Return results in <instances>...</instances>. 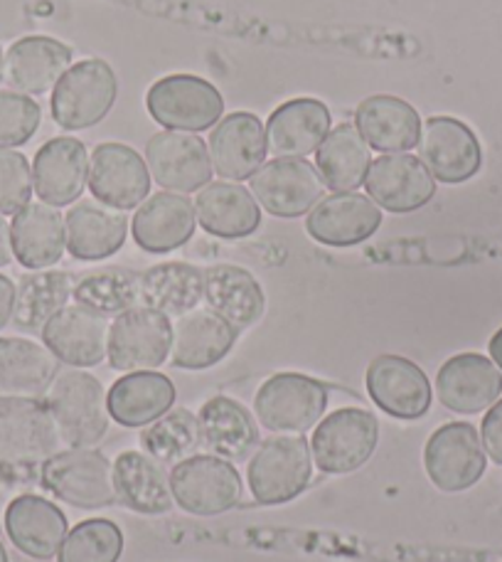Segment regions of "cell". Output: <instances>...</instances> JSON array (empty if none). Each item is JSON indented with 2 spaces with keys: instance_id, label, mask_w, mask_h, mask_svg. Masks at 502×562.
Segmentation results:
<instances>
[{
  "instance_id": "1",
  "label": "cell",
  "mask_w": 502,
  "mask_h": 562,
  "mask_svg": "<svg viewBox=\"0 0 502 562\" xmlns=\"http://www.w3.org/2000/svg\"><path fill=\"white\" fill-rule=\"evenodd\" d=\"M59 437L69 447H96L109 431V407L104 385L82 368L57 373L45 393Z\"/></svg>"
},
{
  "instance_id": "10",
  "label": "cell",
  "mask_w": 502,
  "mask_h": 562,
  "mask_svg": "<svg viewBox=\"0 0 502 562\" xmlns=\"http://www.w3.org/2000/svg\"><path fill=\"white\" fill-rule=\"evenodd\" d=\"M170 346H173L170 316L148 306H134L109 326L106 358L114 370L124 373L156 370L170 358Z\"/></svg>"
},
{
  "instance_id": "3",
  "label": "cell",
  "mask_w": 502,
  "mask_h": 562,
  "mask_svg": "<svg viewBox=\"0 0 502 562\" xmlns=\"http://www.w3.org/2000/svg\"><path fill=\"white\" fill-rule=\"evenodd\" d=\"M43 486L65 504L99 510L118 504L114 464L94 447H69L43 461Z\"/></svg>"
},
{
  "instance_id": "11",
  "label": "cell",
  "mask_w": 502,
  "mask_h": 562,
  "mask_svg": "<svg viewBox=\"0 0 502 562\" xmlns=\"http://www.w3.org/2000/svg\"><path fill=\"white\" fill-rule=\"evenodd\" d=\"M488 457L478 429L468 422H448L429 437L424 447V469L436 488L458 494L476 486L486 474Z\"/></svg>"
},
{
  "instance_id": "25",
  "label": "cell",
  "mask_w": 502,
  "mask_h": 562,
  "mask_svg": "<svg viewBox=\"0 0 502 562\" xmlns=\"http://www.w3.org/2000/svg\"><path fill=\"white\" fill-rule=\"evenodd\" d=\"M5 533L20 553L35 560H53L69 533L67 516L53 501L25 494L5 508Z\"/></svg>"
},
{
  "instance_id": "37",
  "label": "cell",
  "mask_w": 502,
  "mask_h": 562,
  "mask_svg": "<svg viewBox=\"0 0 502 562\" xmlns=\"http://www.w3.org/2000/svg\"><path fill=\"white\" fill-rule=\"evenodd\" d=\"M205 301L209 311L223 316L237 330L254 326L266 306L259 281L247 269L235 265H215L207 269Z\"/></svg>"
},
{
  "instance_id": "2",
  "label": "cell",
  "mask_w": 502,
  "mask_h": 562,
  "mask_svg": "<svg viewBox=\"0 0 502 562\" xmlns=\"http://www.w3.org/2000/svg\"><path fill=\"white\" fill-rule=\"evenodd\" d=\"M313 479V454L304 435H274L261 441L247 467L251 498L261 506H281L298 498Z\"/></svg>"
},
{
  "instance_id": "21",
  "label": "cell",
  "mask_w": 502,
  "mask_h": 562,
  "mask_svg": "<svg viewBox=\"0 0 502 562\" xmlns=\"http://www.w3.org/2000/svg\"><path fill=\"white\" fill-rule=\"evenodd\" d=\"M381 225V210L369 195L335 193L320 200L306 217V233L326 247H355L367 243Z\"/></svg>"
},
{
  "instance_id": "4",
  "label": "cell",
  "mask_w": 502,
  "mask_h": 562,
  "mask_svg": "<svg viewBox=\"0 0 502 562\" xmlns=\"http://www.w3.org/2000/svg\"><path fill=\"white\" fill-rule=\"evenodd\" d=\"M118 82L104 59H82L59 79L49 99L53 119L65 132H82L102 124L116 104Z\"/></svg>"
},
{
  "instance_id": "17",
  "label": "cell",
  "mask_w": 502,
  "mask_h": 562,
  "mask_svg": "<svg viewBox=\"0 0 502 562\" xmlns=\"http://www.w3.org/2000/svg\"><path fill=\"white\" fill-rule=\"evenodd\" d=\"M89 190L114 210H134L150 195V170L126 144H99L89 158Z\"/></svg>"
},
{
  "instance_id": "48",
  "label": "cell",
  "mask_w": 502,
  "mask_h": 562,
  "mask_svg": "<svg viewBox=\"0 0 502 562\" xmlns=\"http://www.w3.org/2000/svg\"><path fill=\"white\" fill-rule=\"evenodd\" d=\"M488 350H490V358H493V363L502 370V328L498 330L493 338H490Z\"/></svg>"
},
{
  "instance_id": "42",
  "label": "cell",
  "mask_w": 502,
  "mask_h": 562,
  "mask_svg": "<svg viewBox=\"0 0 502 562\" xmlns=\"http://www.w3.org/2000/svg\"><path fill=\"white\" fill-rule=\"evenodd\" d=\"M122 553V528L109 518H87L69 530L57 562H118Z\"/></svg>"
},
{
  "instance_id": "34",
  "label": "cell",
  "mask_w": 502,
  "mask_h": 562,
  "mask_svg": "<svg viewBox=\"0 0 502 562\" xmlns=\"http://www.w3.org/2000/svg\"><path fill=\"white\" fill-rule=\"evenodd\" d=\"M59 373V360L37 340L0 338V395L45 397Z\"/></svg>"
},
{
  "instance_id": "46",
  "label": "cell",
  "mask_w": 502,
  "mask_h": 562,
  "mask_svg": "<svg viewBox=\"0 0 502 562\" xmlns=\"http://www.w3.org/2000/svg\"><path fill=\"white\" fill-rule=\"evenodd\" d=\"M15 306V284L5 274H0V330L13 321Z\"/></svg>"
},
{
  "instance_id": "20",
  "label": "cell",
  "mask_w": 502,
  "mask_h": 562,
  "mask_svg": "<svg viewBox=\"0 0 502 562\" xmlns=\"http://www.w3.org/2000/svg\"><path fill=\"white\" fill-rule=\"evenodd\" d=\"M502 373L493 360L480 353H458L438 368L436 395L441 405L458 415L483 413L498 403Z\"/></svg>"
},
{
  "instance_id": "24",
  "label": "cell",
  "mask_w": 502,
  "mask_h": 562,
  "mask_svg": "<svg viewBox=\"0 0 502 562\" xmlns=\"http://www.w3.org/2000/svg\"><path fill=\"white\" fill-rule=\"evenodd\" d=\"M130 229L144 252L168 255L193 239L197 229L195 205L185 195L160 190L138 205Z\"/></svg>"
},
{
  "instance_id": "22",
  "label": "cell",
  "mask_w": 502,
  "mask_h": 562,
  "mask_svg": "<svg viewBox=\"0 0 502 562\" xmlns=\"http://www.w3.org/2000/svg\"><path fill=\"white\" fill-rule=\"evenodd\" d=\"M209 160L213 170L225 180L242 183L249 180L266 160V128L259 116L235 112L219 119L209 136Z\"/></svg>"
},
{
  "instance_id": "41",
  "label": "cell",
  "mask_w": 502,
  "mask_h": 562,
  "mask_svg": "<svg viewBox=\"0 0 502 562\" xmlns=\"http://www.w3.org/2000/svg\"><path fill=\"white\" fill-rule=\"evenodd\" d=\"M75 304L94 311L99 316H122L138 306V274L122 267L99 269L75 281Z\"/></svg>"
},
{
  "instance_id": "19",
  "label": "cell",
  "mask_w": 502,
  "mask_h": 562,
  "mask_svg": "<svg viewBox=\"0 0 502 562\" xmlns=\"http://www.w3.org/2000/svg\"><path fill=\"white\" fill-rule=\"evenodd\" d=\"M89 180V154L72 136L49 138L33 160V188L43 203L53 207L72 205L82 198Z\"/></svg>"
},
{
  "instance_id": "14",
  "label": "cell",
  "mask_w": 502,
  "mask_h": 562,
  "mask_svg": "<svg viewBox=\"0 0 502 562\" xmlns=\"http://www.w3.org/2000/svg\"><path fill=\"white\" fill-rule=\"evenodd\" d=\"M417 146L421 164L441 183H466L483 166L478 136L454 116H431L426 124H421Z\"/></svg>"
},
{
  "instance_id": "50",
  "label": "cell",
  "mask_w": 502,
  "mask_h": 562,
  "mask_svg": "<svg viewBox=\"0 0 502 562\" xmlns=\"http://www.w3.org/2000/svg\"><path fill=\"white\" fill-rule=\"evenodd\" d=\"M0 79H3V49H0Z\"/></svg>"
},
{
  "instance_id": "36",
  "label": "cell",
  "mask_w": 502,
  "mask_h": 562,
  "mask_svg": "<svg viewBox=\"0 0 502 562\" xmlns=\"http://www.w3.org/2000/svg\"><path fill=\"white\" fill-rule=\"evenodd\" d=\"M205 299V272L185 262H163L138 274V306L183 316Z\"/></svg>"
},
{
  "instance_id": "6",
  "label": "cell",
  "mask_w": 502,
  "mask_h": 562,
  "mask_svg": "<svg viewBox=\"0 0 502 562\" xmlns=\"http://www.w3.org/2000/svg\"><path fill=\"white\" fill-rule=\"evenodd\" d=\"M328 407V385L304 373H278L261 383L254 397L259 425L276 435H304Z\"/></svg>"
},
{
  "instance_id": "45",
  "label": "cell",
  "mask_w": 502,
  "mask_h": 562,
  "mask_svg": "<svg viewBox=\"0 0 502 562\" xmlns=\"http://www.w3.org/2000/svg\"><path fill=\"white\" fill-rule=\"evenodd\" d=\"M480 435H483V447L488 457L495 464H502V400L490 405L488 415L483 417V425H480Z\"/></svg>"
},
{
  "instance_id": "15",
  "label": "cell",
  "mask_w": 502,
  "mask_h": 562,
  "mask_svg": "<svg viewBox=\"0 0 502 562\" xmlns=\"http://www.w3.org/2000/svg\"><path fill=\"white\" fill-rule=\"evenodd\" d=\"M365 387L373 403L397 419H421L431 409L434 390L424 370L401 356H379L369 363Z\"/></svg>"
},
{
  "instance_id": "9",
  "label": "cell",
  "mask_w": 502,
  "mask_h": 562,
  "mask_svg": "<svg viewBox=\"0 0 502 562\" xmlns=\"http://www.w3.org/2000/svg\"><path fill=\"white\" fill-rule=\"evenodd\" d=\"M59 445L62 437L43 397L0 395V461L43 464Z\"/></svg>"
},
{
  "instance_id": "12",
  "label": "cell",
  "mask_w": 502,
  "mask_h": 562,
  "mask_svg": "<svg viewBox=\"0 0 502 562\" xmlns=\"http://www.w3.org/2000/svg\"><path fill=\"white\" fill-rule=\"evenodd\" d=\"M251 180V195L274 217L308 215L326 193L318 168L306 158H274L261 166Z\"/></svg>"
},
{
  "instance_id": "31",
  "label": "cell",
  "mask_w": 502,
  "mask_h": 562,
  "mask_svg": "<svg viewBox=\"0 0 502 562\" xmlns=\"http://www.w3.org/2000/svg\"><path fill=\"white\" fill-rule=\"evenodd\" d=\"M13 255L30 272L49 269L62 259L67 249L65 217L47 203H27L10 223Z\"/></svg>"
},
{
  "instance_id": "43",
  "label": "cell",
  "mask_w": 502,
  "mask_h": 562,
  "mask_svg": "<svg viewBox=\"0 0 502 562\" xmlns=\"http://www.w3.org/2000/svg\"><path fill=\"white\" fill-rule=\"evenodd\" d=\"M43 122V109L33 97L3 89L0 92V148L25 146Z\"/></svg>"
},
{
  "instance_id": "40",
  "label": "cell",
  "mask_w": 502,
  "mask_h": 562,
  "mask_svg": "<svg viewBox=\"0 0 502 562\" xmlns=\"http://www.w3.org/2000/svg\"><path fill=\"white\" fill-rule=\"evenodd\" d=\"M140 447L148 457H153L158 464L175 467L180 461L193 457L203 447L199 437V422L185 407L168 409L163 417L150 422L140 431Z\"/></svg>"
},
{
  "instance_id": "28",
  "label": "cell",
  "mask_w": 502,
  "mask_h": 562,
  "mask_svg": "<svg viewBox=\"0 0 502 562\" xmlns=\"http://www.w3.org/2000/svg\"><path fill=\"white\" fill-rule=\"evenodd\" d=\"M330 109L318 99L300 97L274 109L266 122V148L276 158H304L330 134Z\"/></svg>"
},
{
  "instance_id": "13",
  "label": "cell",
  "mask_w": 502,
  "mask_h": 562,
  "mask_svg": "<svg viewBox=\"0 0 502 562\" xmlns=\"http://www.w3.org/2000/svg\"><path fill=\"white\" fill-rule=\"evenodd\" d=\"M150 178L170 193H195L213 180L209 148L199 136L187 132H158L146 144Z\"/></svg>"
},
{
  "instance_id": "23",
  "label": "cell",
  "mask_w": 502,
  "mask_h": 562,
  "mask_svg": "<svg viewBox=\"0 0 502 562\" xmlns=\"http://www.w3.org/2000/svg\"><path fill=\"white\" fill-rule=\"evenodd\" d=\"M39 336L59 363L94 368L106 358L109 321L79 304L65 306L47 321Z\"/></svg>"
},
{
  "instance_id": "49",
  "label": "cell",
  "mask_w": 502,
  "mask_h": 562,
  "mask_svg": "<svg viewBox=\"0 0 502 562\" xmlns=\"http://www.w3.org/2000/svg\"><path fill=\"white\" fill-rule=\"evenodd\" d=\"M0 562H10V560H8V553H5V548H3V543H0Z\"/></svg>"
},
{
  "instance_id": "7",
  "label": "cell",
  "mask_w": 502,
  "mask_h": 562,
  "mask_svg": "<svg viewBox=\"0 0 502 562\" xmlns=\"http://www.w3.org/2000/svg\"><path fill=\"white\" fill-rule=\"evenodd\" d=\"M377 441V417L367 409L343 407L318 422L310 437V454L323 474H353L373 459Z\"/></svg>"
},
{
  "instance_id": "29",
  "label": "cell",
  "mask_w": 502,
  "mask_h": 562,
  "mask_svg": "<svg viewBox=\"0 0 502 562\" xmlns=\"http://www.w3.org/2000/svg\"><path fill=\"white\" fill-rule=\"evenodd\" d=\"M173 380L156 370H136L118 378L106 393L109 417L126 429L148 427L175 405Z\"/></svg>"
},
{
  "instance_id": "39",
  "label": "cell",
  "mask_w": 502,
  "mask_h": 562,
  "mask_svg": "<svg viewBox=\"0 0 502 562\" xmlns=\"http://www.w3.org/2000/svg\"><path fill=\"white\" fill-rule=\"evenodd\" d=\"M75 279L57 269H37L23 274L15 286L13 324L25 334H43V328L57 311L67 306L72 299Z\"/></svg>"
},
{
  "instance_id": "44",
  "label": "cell",
  "mask_w": 502,
  "mask_h": 562,
  "mask_svg": "<svg viewBox=\"0 0 502 562\" xmlns=\"http://www.w3.org/2000/svg\"><path fill=\"white\" fill-rule=\"evenodd\" d=\"M33 166L15 148H0V215H15L33 198Z\"/></svg>"
},
{
  "instance_id": "8",
  "label": "cell",
  "mask_w": 502,
  "mask_h": 562,
  "mask_svg": "<svg viewBox=\"0 0 502 562\" xmlns=\"http://www.w3.org/2000/svg\"><path fill=\"white\" fill-rule=\"evenodd\" d=\"M175 504L193 516H223L242 498V476L232 461L215 454H193L170 471Z\"/></svg>"
},
{
  "instance_id": "38",
  "label": "cell",
  "mask_w": 502,
  "mask_h": 562,
  "mask_svg": "<svg viewBox=\"0 0 502 562\" xmlns=\"http://www.w3.org/2000/svg\"><path fill=\"white\" fill-rule=\"evenodd\" d=\"M369 166H373L369 146L353 124L330 128V134L316 150L318 173L335 193H350V190L365 186Z\"/></svg>"
},
{
  "instance_id": "47",
  "label": "cell",
  "mask_w": 502,
  "mask_h": 562,
  "mask_svg": "<svg viewBox=\"0 0 502 562\" xmlns=\"http://www.w3.org/2000/svg\"><path fill=\"white\" fill-rule=\"evenodd\" d=\"M13 237H10V225L5 215H0V267H8L13 262Z\"/></svg>"
},
{
  "instance_id": "18",
  "label": "cell",
  "mask_w": 502,
  "mask_h": 562,
  "mask_svg": "<svg viewBox=\"0 0 502 562\" xmlns=\"http://www.w3.org/2000/svg\"><path fill=\"white\" fill-rule=\"evenodd\" d=\"M72 67V49L47 35H27L3 53V82L13 92L39 97Z\"/></svg>"
},
{
  "instance_id": "26",
  "label": "cell",
  "mask_w": 502,
  "mask_h": 562,
  "mask_svg": "<svg viewBox=\"0 0 502 562\" xmlns=\"http://www.w3.org/2000/svg\"><path fill=\"white\" fill-rule=\"evenodd\" d=\"M237 328L209 308H195L173 324L170 363L180 370H207L232 353Z\"/></svg>"
},
{
  "instance_id": "27",
  "label": "cell",
  "mask_w": 502,
  "mask_h": 562,
  "mask_svg": "<svg viewBox=\"0 0 502 562\" xmlns=\"http://www.w3.org/2000/svg\"><path fill=\"white\" fill-rule=\"evenodd\" d=\"M67 252L79 262H102L124 247L128 220L124 210L102 205L99 200H79L65 215Z\"/></svg>"
},
{
  "instance_id": "16",
  "label": "cell",
  "mask_w": 502,
  "mask_h": 562,
  "mask_svg": "<svg viewBox=\"0 0 502 562\" xmlns=\"http://www.w3.org/2000/svg\"><path fill=\"white\" fill-rule=\"evenodd\" d=\"M365 188L379 210L407 215L431 203L436 195V178L417 156L385 154L369 166Z\"/></svg>"
},
{
  "instance_id": "35",
  "label": "cell",
  "mask_w": 502,
  "mask_h": 562,
  "mask_svg": "<svg viewBox=\"0 0 502 562\" xmlns=\"http://www.w3.org/2000/svg\"><path fill=\"white\" fill-rule=\"evenodd\" d=\"M199 437L209 454L227 461L247 459L249 451L256 447L259 427L249 409L232 397H213L199 407Z\"/></svg>"
},
{
  "instance_id": "33",
  "label": "cell",
  "mask_w": 502,
  "mask_h": 562,
  "mask_svg": "<svg viewBox=\"0 0 502 562\" xmlns=\"http://www.w3.org/2000/svg\"><path fill=\"white\" fill-rule=\"evenodd\" d=\"M114 481L118 501L144 516H160L173 508L170 476L146 451H122L114 461Z\"/></svg>"
},
{
  "instance_id": "30",
  "label": "cell",
  "mask_w": 502,
  "mask_h": 562,
  "mask_svg": "<svg viewBox=\"0 0 502 562\" xmlns=\"http://www.w3.org/2000/svg\"><path fill=\"white\" fill-rule=\"evenodd\" d=\"M355 128L369 148L381 154H409L419 144L421 119L404 99L375 94L357 106Z\"/></svg>"
},
{
  "instance_id": "32",
  "label": "cell",
  "mask_w": 502,
  "mask_h": 562,
  "mask_svg": "<svg viewBox=\"0 0 502 562\" xmlns=\"http://www.w3.org/2000/svg\"><path fill=\"white\" fill-rule=\"evenodd\" d=\"M195 215L205 233L223 239L249 237L261 225L256 198L232 180H209L203 190H197Z\"/></svg>"
},
{
  "instance_id": "5",
  "label": "cell",
  "mask_w": 502,
  "mask_h": 562,
  "mask_svg": "<svg viewBox=\"0 0 502 562\" xmlns=\"http://www.w3.org/2000/svg\"><path fill=\"white\" fill-rule=\"evenodd\" d=\"M146 109L168 132H207L225 114L219 89L195 75H168L146 92Z\"/></svg>"
}]
</instances>
